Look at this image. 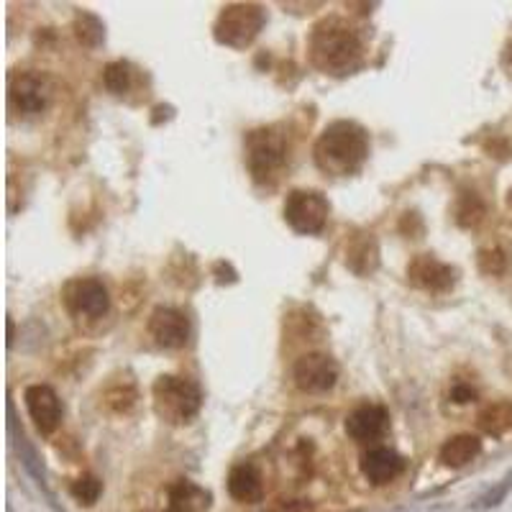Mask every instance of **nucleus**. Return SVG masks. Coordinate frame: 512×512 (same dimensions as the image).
Wrapping results in <instances>:
<instances>
[{
	"label": "nucleus",
	"mask_w": 512,
	"mask_h": 512,
	"mask_svg": "<svg viewBox=\"0 0 512 512\" xmlns=\"http://www.w3.org/2000/svg\"><path fill=\"white\" fill-rule=\"evenodd\" d=\"M349 267L354 269L356 274H369L374 272V267H377V244H374L372 236H359V239L351 241L349 246Z\"/></svg>",
	"instance_id": "nucleus-18"
},
{
	"label": "nucleus",
	"mask_w": 512,
	"mask_h": 512,
	"mask_svg": "<svg viewBox=\"0 0 512 512\" xmlns=\"http://www.w3.org/2000/svg\"><path fill=\"white\" fill-rule=\"evenodd\" d=\"M24 400L31 420H34L41 433L57 431L59 420H62V405H59V397L52 387H47V384H31Z\"/></svg>",
	"instance_id": "nucleus-11"
},
{
	"label": "nucleus",
	"mask_w": 512,
	"mask_h": 512,
	"mask_svg": "<svg viewBox=\"0 0 512 512\" xmlns=\"http://www.w3.org/2000/svg\"><path fill=\"white\" fill-rule=\"evenodd\" d=\"M228 492H231L233 500L256 502L262 497V477L249 464L233 466L231 474H228Z\"/></svg>",
	"instance_id": "nucleus-16"
},
{
	"label": "nucleus",
	"mask_w": 512,
	"mask_h": 512,
	"mask_svg": "<svg viewBox=\"0 0 512 512\" xmlns=\"http://www.w3.org/2000/svg\"><path fill=\"white\" fill-rule=\"evenodd\" d=\"M8 95H11L16 111L34 116V113L47 111L49 100H52V85H49L47 75H41V72H24V75L13 77Z\"/></svg>",
	"instance_id": "nucleus-7"
},
{
	"label": "nucleus",
	"mask_w": 512,
	"mask_h": 512,
	"mask_svg": "<svg viewBox=\"0 0 512 512\" xmlns=\"http://www.w3.org/2000/svg\"><path fill=\"white\" fill-rule=\"evenodd\" d=\"M103 80H105V88L111 90V93L123 95L128 88H131V70H128V64L111 62L108 67H105Z\"/></svg>",
	"instance_id": "nucleus-20"
},
{
	"label": "nucleus",
	"mask_w": 512,
	"mask_h": 512,
	"mask_svg": "<svg viewBox=\"0 0 512 512\" xmlns=\"http://www.w3.org/2000/svg\"><path fill=\"white\" fill-rule=\"evenodd\" d=\"M507 59H510V64H512V44H510V49H507Z\"/></svg>",
	"instance_id": "nucleus-26"
},
{
	"label": "nucleus",
	"mask_w": 512,
	"mask_h": 512,
	"mask_svg": "<svg viewBox=\"0 0 512 512\" xmlns=\"http://www.w3.org/2000/svg\"><path fill=\"white\" fill-rule=\"evenodd\" d=\"M408 280L425 292H446L454 287L456 269L438 262L436 256L420 254L408 264Z\"/></svg>",
	"instance_id": "nucleus-9"
},
{
	"label": "nucleus",
	"mask_w": 512,
	"mask_h": 512,
	"mask_svg": "<svg viewBox=\"0 0 512 512\" xmlns=\"http://www.w3.org/2000/svg\"><path fill=\"white\" fill-rule=\"evenodd\" d=\"M484 216V208L474 195H466L459 205V223L461 226H477Z\"/></svg>",
	"instance_id": "nucleus-23"
},
{
	"label": "nucleus",
	"mask_w": 512,
	"mask_h": 512,
	"mask_svg": "<svg viewBox=\"0 0 512 512\" xmlns=\"http://www.w3.org/2000/svg\"><path fill=\"white\" fill-rule=\"evenodd\" d=\"M387 428H390V415L379 405H359L346 418V433L359 443L379 441L387 433Z\"/></svg>",
	"instance_id": "nucleus-13"
},
{
	"label": "nucleus",
	"mask_w": 512,
	"mask_h": 512,
	"mask_svg": "<svg viewBox=\"0 0 512 512\" xmlns=\"http://www.w3.org/2000/svg\"><path fill=\"white\" fill-rule=\"evenodd\" d=\"M77 39L82 44H88V47H98L103 41V26H100L98 18L88 16V13L77 16Z\"/></svg>",
	"instance_id": "nucleus-21"
},
{
	"label": "nucleus",
	"mask_w": 512,
	"mask_h": 512,
	"mask_svg": "<svg viewBox=\"0 0 512 512\" xmlns=\"http://www.w3.org/2000/svg\"><path fill=\"white\" fill-rule=\"evenodd\" d=\"M295 384L303 392H328L338 379V364L326 354H305L292 369Z\"/></svg>",
	"instance_id": "nucleus-8"
},
{
	"label": "nucleus",
	"mask_w": 512,
	"mask_h": 512,
	"mask_svg": "<svg viewBox=\"0 0 512 512\" xmlns=\"http://www.w3.org/2000/svg\"><path fill=\"white\" fill-rule=\"evenodd\" d=\"M479 428H482L487 436H502L512 428V405L510 402H497V405H489L479 413Z\"/></svg>",
	"instance_id": "nucleus-19"
},
{
	"label": "nucleus",
	"mask_w": 512,
	"mask_h": 512,
	"mask_svg": "<svg viewBox=\"0 0 512 512\" xmlns=\"http://www.w3.org/2000/svg\"><path fill=\"white\" fill-rule=\"evenodd\" d=\"M285 221L290 223L292 231L313 236L323 231L328 221V203L326 198L315 190H295L285 200Z\"/></svg>",
	"instance_id": "nucleus-6"
},
{
	"label": "nucleus",
	"mask_w": 512,
	"mask_h": 512,
	"mask_svg": "<svg viewBox=\"0 0 512 512\" xmlns=\"http://www.w3.org/2000/svg\"><path fill=\"white\" fill-rule=\"evenodd\" d=\"M451 400L459 402V405H466V402L477 400V390L474 387H469V384H454L451 387Z\"/></svg>",
	"instance_id": "nucleus-25"
},
{
	"label": "nucleus",
	"mask_w": 512,
	"mask_h": 512,
	"mask_svg": "<svg viewBox=\"0 0 512 512\" xmlns=\"http://www.w3.org/2000/svg\"><path fill=\"white\" fill-rule=\"evenodd\" d=\"M203 395L195 382L185 377H159L154 382V410L167 423H187L200 413Z\"/></svg>",
	"instance_id": "nucleus-3"
},
{
	"label": "nucleus",
	"mask_w": 512,
	"mask_h": 512,
	"mask_svg": "<svg viewBox=\"0 0 512 512\" xmlns=\"http://www.w3.org/2000/svg\"><path fill=\"white\" fill-rule=\"evenodd\" d=\"M64 303L72 313L85 318H100L108 313V290L98 280H72L64 287Z\"/></svg>",
	"instance_id": "nucleus-10"
},
{
	"label": "nucleus",
	"mask_w": 512,
	"mask_h": 512,
	"mask_svg": "<svg viewBox=\"0 0 512 512\" xmlns=\"http://www.w3.org/2000/svg\"><path fill=\"white\" fill-rule=\"evenodd\" d=\"M100 489H103V484L95 477H80L72 484V495H75V500L82 502V505H93L100 497Z\"/></svg>",
	"instance_id": "nucleus-22"
},
{
	"label": "nucleus",
	"mask_w": 512,
	"mask_h": 512,
	"mask_svg": "<svg viewBox=\"0 0 512 512\" xmlns=\"http://www.w3.org/2000/svg\"><path fill=\"white\" fill-rule=\"evenodd\" d=\"M287 159L285 136L277 128H256L246 136V167L256 182H272Z\"/></svg>",
	"instance_id": "nucleus-4"
},
{
	"label": "nucleus",
	"mask_w": 512,
	"mask_h": 512,
	"mask_svg": "<svg viewBox=\"0 0 512 512\" xmlns=\"http://www.w3.org/2000/svg\"><path fill=\"white\" fill-rule=\"evenodd\" d=\"M405 469V461L397 451L384 446L369 448L367 454L361 456V472L372 484H390Z\"/></svg>",
	"instance_id": "nucleus-14"
},
{
	"label": "nucleus",
	"mask_w": 512,
	"mask_h": 512,
	"mask_svg": "<svg viewBox=\"0 0 512 512\" xmlns=\"http://www.w3.org/2000/svg\"><path fill=\"white\" fill-rule=\"evenodd\" d=\"M310 59L326 75H351L361 67L364 47L349 24L341 18H326L310 34Z\"/></svg>",
	"instance_id": "nucleus-1"
},
{
	"label": "nucleus",
	"mask_w": 512,
	"mask_h": 512,
	"mask_svg": "<svg viewBox=\"0 0 512 512\" xmlns=\"http://www.w3.org/2000/svg\"><path fill=\"white\" fill-rule=\"evenodd\" d=\"M264 26V11L251 3H233L221 11L216 21V39L226 47L244 49L259 36Z\"/></svg>",
	"instance_id": "nucleus-5"
},
{
	"label": "nucleus",
	"mask_w": 512,
	"mask_h": 512,
	"mask_svg": "<svg viewBox=\"0 0 512 512\" xmlns=\"http://www.w3.org/2000/svg\"><path fill=\"white\" fill-rule=\"evenodd\" d=\"M315 164L326 175L346 177L359 172L369 157L367 131L354 121H336L315 141Z\"/></svg>",
	"instance_id": "nucleus-2"
},
{
	"label": "nucleus",
	"mask_w": 512,
	"mask_h": 512,
	"mask_svg": "<svg viewBox=\"0 0 512 512\" xmlns=\"http://www.w3.org/2000/svg\"><path fill=\"white\" fill-rule=\"evenodd\" d=\"M479 267L487 274H500L505 269V254L500 249H487L479 254Z\"/></svg>",
	"instance_id": "nucleus-24"
},
{
	"label": "nucleus",
	"mask_w": 512,
	"mask_h": 512,
	"mask_svg": "<svg viewBox=\"0 0 512 512\" xmlns=\"http://www.w3.org/2000/svg\"><path fill=\"white\" fill-rule=\"evenodd\" d=\"M482 451V441L477 436H469V433H461V436L448 438L441 448V461L451 469H459L466 466L469 461H474Z\"/></svg>",
	"instance_id": "nucleus-17"
},
{
	"label": "nucleus",
	"mask_w": 512,
	"mask_h": 512,
	"mask_svg": "<svg viewBox=\"0 0 512 512\" xmlns=\"http://www.w3.org/2000/svg\"><path fill=\"white\" fill-rule=\"evenodd\" d=\"M149 333L164 349H180L190 338V323L185 315L175 308H157L149 320Z\"/></svg>",
	"instance_id": "nucleus-12"
},
{
	"label": "nucleus",
	"mask_w": 512,
	"mask_h": 512,
	"mask_svg": "<svg viewBox=\"0 0 512 512\" xmlns=\"http://www.w3.org/2000/svg\"><path fill=\"white\" fill-rule=\"evenodd\" d=\"M210 505V495L198 484L180 479L169 487V512H205Z\"/></svg>",
	"instance_id": "nucleus-15"
}]
</instances>
